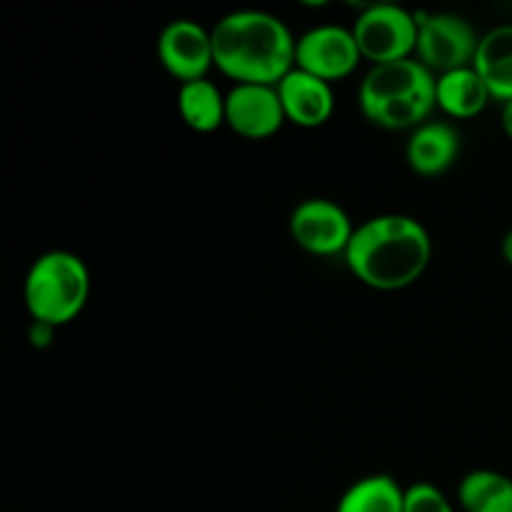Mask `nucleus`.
Segmentation results:
<instances>
[{"label": "nucleus", "instance_id": "obj_1", "mask_svg": "<svg viewBox=\"0 0 512 512\" xmlns=\"http://www.w3.org/2000/svg\"><path fill=\"white\" fill-rule=\"evenodd\" d=\"M345 265L368 288L395 293L418 283L433 260V240L418 218L383 213L355 228Z\"/></svg>", "mask_w": 512, "mask_h": 512}, {"label": "nucleus", "instance_id": "obj_2", "mask_svg": "<svg viewBox=\"0 0 512 512\" xmlns=\"http://www.w3.org/2000/svg\"><path fill=\"white\" fill-rule=\"evenodd\" d=\"M215 68L235 85H278L295 68L298 38L265 10H235L210 28Z\"/></svg>", "mask_w": 512, "mask_h": 512}, {"label": "nucleus", "instance_id": "obj_3", "mask_svg": "<svg viewBox=\"0 0 512 512\" xmlns=\"http://www.w3.org/2000/svg\"><path fill=\"white\" fill-rule=\"evenodd\" d=\"M358 108L378 128L413 133L438 108L435 75L415 58L373 65L360 80Z\"/></svg>", "mask_w": 512, "mask_h": 512}, {"label": "nucleus", "instance_id": "obj_4", "mask_svg": "<svg viewBox=\"0 0 512 512\" xmlns=\"http://www.w3.org/2000/svg\"><path fill=\"white\" fill-rule=\"evenodd\" d=\"M90 298V270L70 250L38 255L23 280V303L33 323L60 328L83 313Z\"/></svg>", "mask_w": 512, "mask_h": 512}, {"label": "nucleus", "instance_id": "obj_5", "mask_svg": "<svg viewBox=\"0 0 512 512\" xmlns=\"http://www.w3.org/2000/svg\"><path fill=\"white\" fill-rule=\"evenodd\" d=\"M360 58L373 65L398 63L415 58L418 43V13L395 3L368 5L350 25Z\"/></svg>", "mask_w": 512, "mask_h": 512}, {"label": "nucleus", "instance_id": "obj_6", "mask_svg": "<svg viewBox=\"0 0 512 512\" xmlns=\"http://www.w3.org/2000/svg\"><path fill=\"white\" fill-rule=\"evenodd\" d=\"M480 35L473 25L455 13H418L415 60L438 75L470 68L478 55Z\"/></svg>", "mask_w": 512, "mask_h": 512}, {"label": "nucleus", "instance_id": "obj_7", "mask_svg": "<svg viewBox=\"0 0 512 512\" xmlns=\"http://www.w3.org/2000/svg\"><path fill=\"white\" fill-rule=\"evenodd\" d=\"M288 230L293 243L315 258H343L355 235L348 210L330 198H308L295 205Z\"/></svg>", "mask_w": 512, "mask_h": 512}, {"label": "nucleus", "instance_id": "obj_8", "mask_svg": "<svg viewBox=\"0 0 512 512\" xmlns=\"http://www.w3.org/2000/svg\"><path fill=\"white\" fill-rule=\"evenodd\" d=\"M155 53L165 73L180 85L208 78L210 68H215L213 33L188 18L170 20L160 30Z\"/></svg>", "mask_w": 512, "mask_h": 512}, {"label": "nucleus", "instance_id": "obj_9", "mask_svg": "<svg viewBox=\"0 0 512 512\" xmlns=\"http://www.w3.org/2000/svg\"><path fill=\"white\" fill-rule=\"evenodd\" d=\"M360 50L353 30L343 25H318L298 38L295 48V68L325 80L338 83L350 78L360 65Z\"/></svg>", "mask_w": 512, "mask_h": 512}, {"label": "nucleus", "instance_id": "obj_10", "mask_svg": "<svg viewBox=\"0 0 512 512\" xmlns=\"http://www.w3.org/2000/svg\"><path fill=\"white\" fill-rule=\"evenodd\" d=\"M288 123L278 85H233L225 93V125L245 140H268Z\"/></svg>", "mask_w": 512, "mask_h": 512}, {"label": "nucleus", "instance_id": "obj_11", "mask_svg": "<svg viewBox=\"0 0 512 512\" xmlns=\"http://www.w3.org/2000/svg\"><path fill=\"white\" fill-rule=\"evenodd\" d=\"M278 95L283 103L285 120L295 128H323L335 113L333 85L300 68H293L280 80Z\"/></svg>", "mask_w": 512, "mask_h": 512}, {"label": "nucleus", "instance_id": "obj_12", "mask_svg": "<svg viewBox=\"0 0 512 512\" xmlns=\"http://www.w3.org/2000/svg\"><path fill=\"white\" fill-rule=\"evenodd\" d=\"M460 155V135L445 120H428L410 133L405 160L410 170L423 178L448 173Z\"/></svg>", "mask_w": 512, "mask_h": 512}, {"label": "nucleus", "instance_id": "obj_13", "mask_svg": "<svg viewBox=\"0 0 512 512\" xmlns=\"http://www.w3.org/2000/svg\"><path fill=\"white\" fill-rule=\"evenodd\" d=\"M488 85L480 78L478 70L470 68L450 70L435 78V105L443 115L453 120H470L478 118L490 105Z\"/></svg>", "mask_w": 512, "mask_h": 512}, {"label": "nucleus", "instance_id": "obj_14", "mask_svg": "<svg viewBox=\"0 0 512 512\" xmlns=\"http://www.w3.org/2000/svg\"><path fill=\"white\" fill-rule=\"evenodd\" d=\"M473 68L485 80L493 100H512V25H498L480 35Z\"/></svg>", "mask_w": 512, "mask_h": 512}, {"label": "nucleus", "instance_id": "obj_15", "mask_svg": "<svg viewBox=\"0 0 512 512\" xmlns=\"http://www.w3.org/2000/svg\"><path fill=\"white\" fill-rule=\"evenodd\" d=\"M180 120L195 133H215L225 125V93L213 80H193L178 90Z\"/></svg>", "mask_w": 512, "mask_h": 512}, {"label": "nucleus", "instance_id": "obj_16", "mask_svg": "<svg viewBox=\"0 0 512 512\" xmlns=\"http://www.w3.org/2000/svg\"><path fill=\"white\" fill-rule=\"evenodd\" d=\"M405 488L388 473L358 478L340 495L335 512H403Z\"/></svg>", "mask_w": 512, "mask_h": 512}, {"label": "nucleus", "instance_id": "obj_17", "mask_svg": "<svg viewBox=\"0 0 512 512\" xmlns=\"http://www.w3.org/2000/svg\"><path fill=\"white\" fill-rule=\"evenodd\" d=\"M455 495L463 512H512V478L498 470H470Z\"/></svg>", "mask_w": 512, "mask_h": 512}, {"label": "nucleus", "instance_id": "obj_18", "mask_svg": "<svg viewBox=\"0 0 512 512\" xmlns=\"http://www.w3.org/2000/svg\"><path fill=\"white\" fill-rule=\"evenodd\" d=\"M403 512H455V508L438 485L420 480L405 488Z\"/></svg>", "mask_w": 512, "mask_h": 512}, {"label": "nucleus", "instance_id": "obj_19", "mask_svg": "<svg viewBox=\"0 0 512 512\" xmlns=\"http://www.w3.org/2000/svg\"><path fill=\"white\" fill-rule=\"evenodd\" d=\"M500 125H503V133L512 140V100L503 103V113H500Z\"/></svg>", "mask_w": 512, "mask_h": 512}, {"label": "nucleus", "instance_id": "obj_20", "mask_svg": "<svg viewBox=\"0 0 512 512\" xmlns=\"http://www.w3.org/2000/svg\"><path fill=\"white\" fill-rule=\"evenodd\" d=\"M500 253H503L505 263H508L512 268V228L503 235V240H500Z\"/></svg>", "mask_w": 512, "mask_h": 512}]
</instances>
